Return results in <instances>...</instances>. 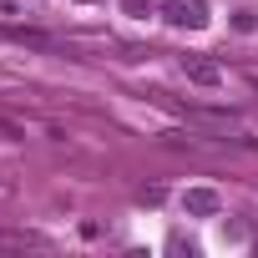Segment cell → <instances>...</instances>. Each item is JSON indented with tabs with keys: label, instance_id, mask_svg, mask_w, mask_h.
I'll return each instance as SVG.
<instances>
[{
	"label": "cell",
	"instance_id": "cell-2",
	"mask_svg": "<svg viewBox=\"0 0 258 258\" xmlns=\"http://www.w3.org/2000/svg\"><path fill=\"white\" fill-rule=\"evenodd\" d=\"M182 213H187V218H218V213H223V198H218L213 187H187V192H182Z\"/></svg>",
	"mask_w": 258,
	"mask_h": 258
},
{
	"label": "cell",
	"instance_id": "cell-5",
	"mask_svg": "<svg viewBox=\"0 0 258 258\" xmlns=\"http://www.w3.org/2000/svg\"><path fill=\"white\" fill-rule=\"evenodd\" d=\"M147 11V0H126V16H142Z\"/></svg>",
	"mask_w": 258,
	"mask_h": 258
},
{
	"label": "cell",
	"instance_id": "cell-6",
	"mask_svg": "<svg viewBox=\"0 0 258 258\" xmlns=\"http://www.w3.org/2000/svg\"><path fill=\"white\" fill-rule=\"evenodd\" d=\"M81 6H96V0H81Z\"/></svg>",
	"mask_w": 258,
	"mask_h": 258
},
{
	"label": "cell",
	"instance_id": "cell-1",
	"mask_svg": "<svg viewBox=\"0 0 258 258\" xmlns=\"http://www.w3.org/2000/svg\"><path fill=\"white\" fill-rule=\"evenodd\" d=\"M157 16L177 31H203L208 26V6L203 0H157Z\"/></svg>",
	"mask_w": 258,
	"mask_h": 258
},
{
	"label": "cell",
	"instance_id": "cell-4",
	"mask_svg": "<svg viewBox=\"0 0 258 258\" xmlns=\"http://www.w3.org/2000/svg\"><path fill=\"white\" fill-rule=\"evenodd\" d=\"M6 36H11V41H26V46H51V41H46L41 31H21V26H11Z\"/></svg>",
	"mask_w": 258,
	"mask_h": 258
},
{
	"label": "cell",
	"instance_id": "cell-3",
	"mask_svg": "<svg viewBox=\"0 0 258 258\" xmlns=\"http://www.w3.org/2000/svg\"><path fill=\"white\" fill-rule=\"evenodd\" d=\"M182 76L192 86H223V71L208 61V56H182Z\"/></svg>",
	"mask_w": 258,
	"mask_h": 258
}]
</instances>
